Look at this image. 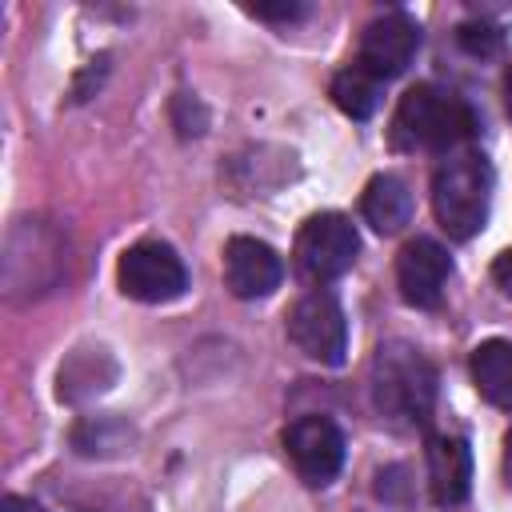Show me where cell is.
Returning <instances> with one entry per match:
<instances>
[{
  "label": "cell",
  "mask_w": 512,
  "mask_h": 512,
  "mask_svg": "<svg viewBox=\"0 0 512 512\" xmlns=\"http://www.w3.org/2000/svg\"><path fill=\"white\" fill-rule=\"evenodd\" d=\"M248 16H256V20H296V16H304V4H248Z\"/></svg>",
  "instance_id": "obj_17"
},
{
  "label": "cell",
  "mask_w": 512,
  "mask_h": 512,
  "mask_svg": "<svg viewBox=\"0 0 512 512\" xmlns=\"http://www.w3.org/2000/svg\"><path fill=\"white\" fill-rule=\"evenodd\" d=\"M288 340L316 364L324 368H336L344 364V352H348V320H344V308L332 292L316 288L308 296H300L288 312Z\"/></svg>",
  "instance_id": "obj_5"
},
{
  "label": "cell",
  "mask_w": 512,
  "mask_h": 512,
  "mask_svg": "<svg viewBox=\"0 0 512 512\" xmlns=\"http://www.w3.org/2000/svg\"><path fill=\"white\" fill-rule=\"evenodd\" d=\"M0 512H44V508H40L36 500H28V496H16V492H12V496H4V500H0Z\"/></svg>",
  "instance_id": "obj_19"
},
{
  "label": "cell",
  "mask_w": 512,
  "mask_h": 512,
  "mask_svg": "<svg viewBox=\"0 0 512 512\" xmlns=\"http://www.w3.org/2000/svg\"><path fill=\"white\" fill-rule=\"evenodd\" d=\"M472 380L496 408H512V340H484L472 348Z\"/></svg>",
  "instance_id": "obj_13"
},
{
  "label": "cell",
  "mask_w": 512,
  "mask_h": 512,
  "mask_svg": "<svg viewBox=\"0 0 512 512\" xmlns=\"http://www.w3.org/2000/svg\"><path fill=\"white\" fill-rule=\"evenodd\" d=\"M452 276L448 252L432 236H416L396 256V288L412 308H432L444 296V284Z\"/></svg>",
  "instance_id": "obj_9"
},
{
  "label": "cell",
  "mask_w": 512,
  "mask_h": 512,
  "mask_svg": "<svg viewBox=\"0 0 512 512\" xmlns=\"http://www.w3.org/2000/svg\"><path fill=\"white\" fill-rule=\"evenodd\" d=\"M492 204V164L484 152L456 148L432 172V212L452 240H468L484 228Z\"/></svg>",
  "instance_id": "obj_3"
},
{
  "label": "cell",
  "mask_w": 512,
  "mask_h": 512,
  "mask_svg": "<svg viewBox=\"0 0 512 512\" xmlns=\"http://www.w3.org/2000/svg\"><path fill=\"white\" fill-rule=\"evenodd\" d=\"M116 284L124 296H132L140 304H168V300L184 296L188 268L164 240H140L120 256Z\"/></svg>",
  "instance_id": "obj_4"
},
{
  "label": "cell",
  "mask_w": 512,
  "mask_h": 512,
  "mask_svg": "<svg viewBox=\"0 0 512 512\" xmlns=\"http://www.w3.org/2000/svg\"><path fill=\"white\" fill-rule=\"evenodd\" d=\"M112 356L104 348H80L68 364H60V400H84L92 392H104L112 384V376H100L96 368H108Z\"/></svg>",
  "instance_id": "obj_14"
},
{
  "label": "cell",
  "mask_w": 512,
  "mask_h": 512,
  "mask_svg": "<svg viewBox=\"0 0 512 512\" xmlns=\"http://www.w3.org/2000/svg\"><path fill=\"white\" fill-rule=\"evenodd\" d=\"M372 404L396 428H424L436 408L432 360L404 340L380 344L372 356Z\"/></svg>",
  "instance_id": "obj_1"
},
{
  "label": "cell",
  "mask_w": 512,
  "mask_h": 512,
  "mask_svg": "<svg viewBox=\"0 0 512 512\" xmlns=\"http://www.w3.org/2000/svg\"><path fill=\"white\" fill-rule=\"evenodd\" d=\"M360 212H364V220H368L376 232L392 236V232H400V228L412 220V192H408V184H404L400 176L376 172V176L368 180L364 196H360Z\"/></svg>",
  "instance_id": "obj_12"
},
{
  "label": "cell",
  "mask_w": 512,
  "mask_h": 512,
  "mask_svg": "<svg viewBox=\"0 0 512 512\" xmlns=\"http://www.w3.org/2000/svg\"><path fill=\"white\" fill-rule=\"evenodd\" d=\"M284 448L300 472V480L324 488L344 468V432L328 416H300L284 428Z\"/></svg>",
  "instance_id": "obj_8"
},
{
  "label": "cell",
  "mask_w": 512,
  "mask_h": 512,
  "mask_svg": "<svg viewBox=\"0 0 512 512\" xmlns=\"http://www.w3.org/2000/svg\"><path fill=\"white\" fill-rule=\"evenodd\" d=\"M420 48V24L408 12H384L360 32L356 68H364L376 80H396L408 72Z\"/></svg>",
  "instance_id": "obj_7"
},
{
  "label": "cell",
  "mask_w": 512,
  "mask_h": 512,
  "mask_svg": "<svg viewBox=\"0 0 512 512\" xmlns=\"http://www.w3.org/2000/svg\"><path fill=\"white\" fill-rule=\"evenodd\" d=\"M456 44L468 52V56H492L500 44H504V32L496 24H484V20H468L456 28Z\"/></svg>",
  "instance_id": "obj_16"
},
{
  "label": "cell",
  "mask_w": 512,
  "mask_h": 512,
  "mask_svg": "<svg viewBox=\"0 0 512 512\" xmlns=\"http://www.w3.org/2000/svg\"><path fill=\"white\" fill-rule=\"evenodd\" d=\"M476 132L472 108L436 84H416L392 112V144L404 152H456Z\"/></svg>",
  "instance_id": "obj_2"
},
{
  "label": "cell",
  "mask_w": 512,
  "mask_h": 512,
  "mask_svg": "<svg viewBox=\"0 0 512 512\" xmlns=\"http://www.w3.org/2000/svg\"><path fill=\"white\" fill-rule=\"evenodd\" d=\"M492 280L504 288V296H512V248L496 256V264H492Z\"/></svg>",
  "instance_id": "obj_18"
},
{
  "label": "cell",
  "mask_w": 512,
  "mask_h": 512,
  "mask_svg": "<svg viewBox=\"0 0 512 512\" xmlns=\"http://www.w3.org/2000/svg\"><path fill=\"white\" fill-rule=\"evenodd\" d=\"M428 492L440 508L464 504L472 492V448L464 436H432L428 440Z\"/></svg>",
  "instance_id": "obj_11"
},
{
  "label": "cell",
  "mask_w": 512,
  "mask_h": 512,
  "mask_svg": "<svg viewBox=\"0 0 512 512\" xmlns=\"http://www.w3.org/2000/svg\"><path fill=\"white\" fill-rule=\"evenodd\" d=\"M332 100H336V108H340L344 116L368 120V116L376 112V104H380V80L352 64V68L336 72V80H332Z\"/></svg>",
  "instance_id": "obj_15"
},
{
  "label": "cell",
  "mask_w": 512,
  "mask_h": 512,
  "mask_svg": "<svg viewBox=\"0 0 512 512\" xmlns=\"http://www.w3.org/2000/svg\"><path fill=\"white\" fill-rule=\"evenodd\" d=\"M504 476H508V484H512V428H508V436H504Z\"/></svg>",
  "instance_id": "obj_21"
},
{
  "label": "cell",
  "mask_w": 512,
  "mask_h": 512,
  "mask_svg": "<svg viewBox=\"0 0 512 512\" xmlns=\"http://www.w3.org/2000/svg\"><path fill=\"white\" fill-rule=\"evenodd\" d=\"M360 252V236L348 216L340 212H316L304 220L296 236V264L312 284H328L352 268Z\"/></svg>",
  "instance_id": "obj_6"
},
{
  "label": "cell",
  "mask_w": 512,
  "mask_h": 512,
  "mask_svg": "<svg viewBox=\"0 0 512 512\" xmlns=\"http://www.w3.org/2000/svg\"><path fill=\"white\" fill-rule=\"evenodd\" d=\"M280 276H284V264L264 240L232 236L224 244V284H228L232 296L260 300V296L280 288Z\"/></svg>",
  "instance_id": "obj_10"
},
{
  "label": "cell",
  "mask_w": 512,
  "mask_h": 512,
  "mask_svg": "<svg viewBox=\"0 0 512 512\" xmlns=\"http://www.w3.org/2000/svg\"><path fill=\"white\" fill-rule=\"evenodd\" d=\"M504 112L512 116V64L504 68Z\"/></svg>",
  "instance_id": "obj_20"
}]
</instances>
